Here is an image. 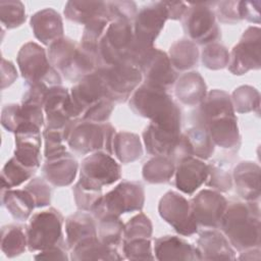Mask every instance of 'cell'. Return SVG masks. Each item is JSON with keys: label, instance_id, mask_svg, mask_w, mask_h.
I'll use <instances>...</instances> for the list:
<instances>
[{"label": "cell", "instance_id": "7402d4cb", "mask_svg": "<svg viewBox=\"0 0 261 261\" xmlns=\"http://www.w3.org/2000/svg\"><path fill=\"white\" fill-rule=\"evenodd\" d=\"M196 247L201 260H232L237 258L226 237L216 228L203 230L197 240Z\"/></svg>", "mask_w": 261, "mask_h": 261}, {"label": "cell", "instance_id": "db71d44e", "mask_svg": "<svg viewBox=\"0 0 261 261\" xmlns=\"http://www.w3.org/2000/svg\"><path fill=\"white\" fill-rule=\"evenodd\" d=\"M260 2L259 1H239V14L241 19L250 22L260 23Z\"/></svg>", "mask_w": 261, "mask_h": 261}, {"label": "cell", "instance_id": "bcb514c9", "mask_svg": "<svg viewBox=\"0 0 261 261\" xmlns=\"http://www.w3.org/2000/svg\"><path fill=\"white\" fill-rule=\"evenodd\" d=\"M73 198L77 209L93 212L102 199V190H93L83 187L79 181L72 188Z\"/></svg>", "mask_w": 261, "mask_h": 261}, {"label": "cell", "instance_id": "ffe728a7", "mask_svg": "<svg viewBox=\"0 0 261 261\" xmlns=\"http://www.w3.org/2000/svg\"><path fill=\"white\" fill-rule=\"evenodd\" d=\"M208 176V164L194 156H187L175 163L174 185L187 195L194 194Z\"/></svg>", "mask_w": 261, "mask_h": 261}, {"label": "cell", "instance_id": "d4e9b609", "mask_svg": "<svg viewBox=\"0 0 261 261\" xmlns=\"http://www.w3.org/2000/svg\"><path fill=\"white\" fill-rule=\"evenodd\" d=\"M34 36L44 45H51L63 37V23L60 14L53 8L42 9L31 17Z\"/></svg>", "mask_w": 261, "mask_h": 261}, {"label": "cell", "instance_id": "e0dca14e", "mask_svg": "<svg viewBox=\"0 0 261 261\" xmlns=\"http://www.w3.org/2000/svg\"><path fill=\"white\" fill-rule=\"evenodd\" d=\"M227 200L215 190L204 189L194 196L191 210L198 223L207 228H218L227 207Z\"/></svg>", "mask_w": 261, "mask_h": 261}, {"label": "cell", "instance_id": "d6a6232c", "mask_svg": "<svg viewBox=\"0 0 261 261\" xmlns=\"http://www.w3.org/2000/svg\"><path fill=\"white\" fill-rule=\"evenodd\" d=\"M112 154L123 164L140 159L143 155V145L140 137L129 132H116L112 143Z\"/></svg>", "mask_w": 261, "mask_h": 261}, {"label": "cell", "instance_id": "30bf717a", "mask_svg": "<svg viewBox=\"0 0 261 261\" xmlns=\"http://www.w3.org/2000/svg\"><path fill=\"white\" fill-rule=\"evenodd\" d=\"M144 203L145 191L143 185L139 181L122 180L102 196L101 201L92 213L95 219L105 214L120 216L124 213L141 211Z\"/></svg>", "mask_w": 261, "mask_h": 261}, {"label": "cell", "instance_id": "f907efd6", "mask_svg": "<svg viewBox=\"0 0 261 261\" xmlns=\"http://www.w3.org/2000/svg\"><path fill=\"white\" fill-rule=\"evenodd\" d=\"M114 102L106 97L96 104L92 105L89 107L82 115L81 118L93 122H98V123H104L107 122L108 118L110 117L113 109H114Z\"/></svg>", "mask_w": 261, "mask_h": 261}, {"label": "cell", "instance_id": "e575fe53", "mask_svg": "<svg viewBox=\"0 0 261 261\" xmlns=\"http://www.w3.org/2000/svg\"><path fill=\"white\" fill-rule=\"evenodd\" d=\"M182 135L186 139L190 156L207 160L214 153L215 145L204 127L196 124L186 129Z\"/></svg>", "mask_w": 261, "mask_h": 261}, {"label": "cell", "instance_id": "9a60e30c", "mask_svg": "<svg viewBox=\"0 0 261 261\" xmlns=\"http://www.w3.org/2000/svg\"><path fill=\"white\" fill-rule=\"evenodd\" d=\"M260 42L259 27H249L244 32L241 40L229 53L228 70L232 74L242 75L260 68Z\"/></svg>", "mask_w": 261, "mask_h": 261}, {"label": "cell", "instance_id": "603a6c76", "mask_svg": "<svg viewBox=\"0 0 261 261\" xmlns=\"http://www.w3.org/2000/svg\"><path fill=\"white\" fill-rule=\"evenodd\" d=\"M70 96L82 115L89 107L108 97L104 84L96 70L75 83L70 90Z\"/></svg>", "mask_w": 261, "mask_h": 261}, {"label": "cell", "instance_id": "277c9868", "mask_svg": "<svg viewBox=\"0 0 261 261\" xmlns=\"http://www.w3.org/2000/svg\"><path fill=\"white\" fill-rule=\"evenodd\" d=\"M168 19L167 9L163 1L149 3L136 14L133 22L134 43L129 52L128 62L137 67L154 48V41Z\"/></svg>", "mask_w": 261, "mask_h": 261}, {"label": "cell", "instance_id": "7dc6e473", "mask_svg": "<svg viewBox=\"0 0 261 261\" xmlns=\"http://www.w3.org/2000/svg\"><path fill=\"white\" fill-rule=\"evenodd\" d=\"M152 230H153V226L150 218L144 213H139L134 217H132L124 224L122 241L132 240L136 238L151 239Z\"/></svg>", "mask_w": 261, "mask_h": 261}, {"label": "cell", "instance_id": "7a4b0ae2", "mask_svg": "<svg viewBox=\"0 0 261 261\" xmlns=\"http://www.w3.org/2000/svg\"><path fill=\"white\" fill-rule=\"evenodd\" d=\"M219 228L232 248L239 252L260 248L261 224L258 201L227 203Z\"/></svg>", "mask_w": 261, "mask_h": 261}, {"label": "cell", "instance_id": "681fc988", "mask_svg": "<svg viewBox=\"0 0 261 261\" xmlns=\"http://www.w3.org/2000/svg\"><path fill=\"white\" fill-rule=\"evenodd\" d=\"M27 123L29 122L23 115L20 104L11 103L2 108L1 124L6 130L14 134L21 125Z\"/></svg>", "mask_w": 261, "mask_h": 261}, {"label": "cell", "instance_id": "cb8c5ba5", "mask_svg": "<svg viewBox=\"0 0 261 261\" xmlns=\"http://www.w3.org/2000/svg\"><path fill=\"white\" fill-rule=\"evenodd\" d=\"M232 184L237 194L245 201L260 198V166L252 161L240 162L232 172Z\"/></svg>", "mask_w": 261, "mask_h": 261}, {"label": "cell", "instance_id": "8d00e7d4", "mask_svg": "<svg viewBox=\"0 0 261 261\" xmlns=\"http://www.w3.org/2000/svg\"><path fill=\"white\" fill-rule=\"evenodd\" d=\"M28 247L27 231L22 226L7 224L1 228V251L8 258L24 253Z\"/></svg>", "mask_w": 261, "mask_h": 261}, {"label": "cell", "instance_id": "83f0119b", "mask_svg": "<svg viewBox=\"0 0 261 261\" xmlns=\"http://www.w3.org/2000/svg\"><path fill=\"white\" fill-rule=\"evenodd\" d=\"M174 95L186 106H198L207 95V86L198 71H190L177 77Z\"/></svg>", "mask_w": 261, "mask_h": 261}, {"label": "cell", "instance_id": "4dcf8cb0", "mask_svg": "<svg viewBox=\"0 0 261 261\" xmlns=\"http://www.w3.org/2000/svg\"><path fill=\"white\" fill-rule=\"evenodd\" d=\"M1 202L10 215L18 221L28 220L36 208L33 197L25 189L1 190Z\"/></svg>", "mask_w": 261, "mask_h": 261}, {"label": "cell", "instance_id": "484cf974", "mask_svg": "<svg viewBox=\"0 0 261 261\" xmlns=\"http://www.w3.org/2000/svg\"><path fill=\"white\" fill-rule=\"evenodd\" d=\"M157 260H201L197 247L175 236H163L154 240Z\"/></svg>", "mask_w": 261, "mask_h": 261}, {"label": "cell", "instance_id": "836d02e7", "mask_svg": "<svg viewBox=\"0 0 261 261\" xmlns=\"http://www.w3.org/2000/svg\"><path fill=\"white\" fill-rule=\"evenodd\" d=\"M167 55L175 71H185L197 65L199 49L191 40L181 39L170 46Z\"/></svg>", "mask_w": 261, "mask_h": 261}, {"label": "cell", "instance_id": "8fae6325", "mask_svg": "<svg viewBox=\"0 0 261 261\" xmlns=\"http://www.w3.org/2000/svg\"><path fill=\"white\" fill-rule=\"evenodd\" d=\"M96 71L104 84L107 96L114 103H123L128 100L143 83L140 68L128 61L100 66Z\"/></svg>", "mask_w": 261, "mask_h": 261}, {"label": "cell", "instance_id": "c3c4849f", "mask_svg": "<svg viewBox=\"0 0 261 261\" xmlns=\"http://www.w3.org/2000/svg\"><path fill=\"white\" fill-rule=\"evenodd\" d=\"M33 197L36 208H43L51 203V188L49 182L42 177H33L24 187Z\"/></svg>", "mask_w": 261, "mask_h": 261}, {"label": "cell", "instance_id": "9c48e42d", "mask_svg": "<svg viewBox=\"0 0 261 261\" xmlns=\"http://www.w3.org/2000/svg\"><path fill=\"white\" fill-rule=\"evenodd\" d=\"M63 221L62 214L53 207L33 214L25 229L29 251H42L58 244H64Z\"/></svg>", "mask_w": 261, "mask_h": 261}, {"label": "cell", "instance_id": "ba28073f", "mask_svg": "<svg viewBox=\"0 0 261 261\" xmlns=\"http://www.w3.org/2000/svg\"><path fill=\"white\" fill-rule=\"evenodd\" d=\"M17 65L25 85L42 83L48 87L60 86L61 76L50 64L46 50L35 42L21 46L16 57Z\"/></svg>", "mask_w": 261, "mask_h": 261}, {"label": "cell", "instance_id": "7c38bea8", "mask_svg": "<svg viewBox=\"0 0 261 261\" xmlns=\"http://www.w3.org/2000/svg\"><path fill=\"white\" fill-rule=\"evenodd\" d=\"M121 177V168L111 154L105 151L93 152L85 157L80 166L79 182L88 189L102 190Z\"/></svg>", "mask_w": 261, "mask_h": 261}, {"label": "cell", "instance_id": "8992f818", "mask_svg": "<svg viewBox=\"0 0 261 261\" xmlns=\"http://www.w3.org/2000/svg\"><path fill=\"white\" fill-rule=\"evenodd\" d=\"M115 133V128L109 122L98 123L80 117L74 119L66 143L69 149L79 155L97 151H105L112 155Z\"/></svg>", "mask_w": 261, "mask_h": 261}, {"label": "cell", "instance_id": "4fadbf2b", "mask_svg": "<svg viewBox=\"0 0 261 261\" xmlns=\"http://www.w3.org/2000/svg\"><path fill=\"white\" fill-rule=\"evenodd\" d=\"M181 20L185 33L195 44L208 45L220 39V30L214 10L208 3L188 5Z\"/></svg>", "mask_w": 261, "mask_h": 261}, {"label": "cell", "instance_id": "f546056e", "mask_svg": "<svg viewBox=\"0 0 261 261\" xmlns=\"http://www.w3.org/2000/svg\"><path fill=\"white\" fill-rule=\"evenodd\" d=\"M98 237L97 223L94 216L86 211L75 212L65 220V244L67 250H71L80 242Z\"/></svg>", "mask_w": 261, "mask_h": 261}, {"label": "cell", "instance_id": "5b68a950", "mask_svg": "<svg viewBox=\"0 0 261 261\" xmlns=\"http://www.w3.org/2000/svg\"><path fill=\"white\" fill-rule=\"evenodd\" d=\"M47 55L50 64L72 83H77L98 68L96 57L66 37L49 45Z\"/></svg>", "mask_w": 261, "mask_h": 261}, {"label": "cell", "instance_id": "6da1fadb", "mask_svg": "<svg viewBox=\"0 0 261 261\" xmlns=\"http://www.w3.org/2000/svg\"><path fill=\"white\" fill-rule=\"evenodd\" d=\"M197 125L204 127L215 146L233 149L240 143L238 118L228 93L211 90L195 112Z\"/></svg>", "mask_w": 261, "mask_h": 261}, {"label": "cell", "instance_id": "ac0fdd59", "mask_svg": "<svg viewBox=\"0 0 261 261\" xmlns=\"http://www.w3.org/2000/svg\"><path fill=\"white\" fill-rule=\"evenodd\" d=\"M139 68L144 84L163 90H167L177 80V72L172 67L168 55L155 47L143 60Z\"/></svg>", "mask_w": 261, "mask_h": 261}, {"label": "cell", "instance_id": "3957f363", "mask_svg": "<svg viewBox=\"0 0 261 261\" xmlns=\"http://www.w3.org/2000/svg\"><path fill=\"white\" fill-rule=\"evenodd\" d=\"M129 108L161 127L180 130L181 113L166 90L142 83L129 97Z\"/></svg>", "mask_w": 261, "mask_h": 261}, {"label": "cell", "instance_id": "9f6ffc18", "mask_svg": "<svg viewBox=\"0 0 261 261\" xmlns=\"http://www.w3.org/2000/svg\"><path fill=\"white\" fill-rule=\"evenodd\" d=\"M17 79V71L11 61L2 58L1 64V89H5L12 85Z\"/></svg>", "mask_w": 261, "mask_h": 261}, {"label": "cell", "instance_id": "d6986e66", "mask_svg": "<svg viewBox=\"0 0 261 261\" xmlns=\"http://www.w3.org/2000/svg\"><path fill=\"white\" fill-rule=\"evenodd\" d=\"M41 127L33 123L21 125L14 133V157L27 167L37 170L41 165Z\"/></svg>", "mask_w": 261, "mask_h": 261}, {"label": "cell", "instance_id": "680465c9", "mask_svg": "<svg viewBox=\"0 0 261 261\" xmlns=\"http://www.w3.org/2000/svg\"><path fill=\"white\" fill-rule=\"evenodd\" d=\"M240 253L241 255L239 259L241 260H259L260 259V248H253Z\"/></svg>", "mask_w": 261, "mask_h": 261}, {"label": "cell", "instance_id": "2e32d148", "mask_svg": "<svg viewBox=\"0 0 261 261\" xmlns=\"http://www.w3.org/2000/svg\"><path fill=\"white\" fill-rule=\"evenodd\" d=\"M44 114L45 126L51 128H65L71 120L82 117L81 111L71 99L70 92L61 85L48 89Z\"/></svg>", "mask_w": 261, "mask_h": 261}, {"label": "cell", "instance_id": "44dd1931", "mask_svg": "<svg viewBox=\"0 0 261 261\" xmlns=\"http://www.w3.org/2000/svg\"><path fill=\"white\" fill-rule=\"evenodd\" d=\"M77 169L76 160L67 150L45 158L42 166L44 178L57 188L71 185L76 176Z\"/></svg>", "mask_w": 261, "mask_h": 261}, {"label": "cell", "instance_id": "1f68e13d", "mask_svg": "<svg viewBox=\"0 0 261 261\" xmlns=\"http://www.w3.org/2000/svg\"><path fill=\"white\" fill-rule=\"evenodd\" d=\"M63 13L68 20L86 25L98 17L108 16V9L104 1L73 0L66 2Z\"/></svg>", "mask_w": 261, "mask_h": 261}, {"label": "cell", "instance_id": "f1b7e54d", "mask_svg": "<svg viewBox=\"0 0 261 261\" xmlns=\"http://www.w3.org/2000/svg\"><path fill=\"white\" fill-rule=\"evenodd\" d=\"M70 260L73 261H115L121 260L124 256L120 255L116 247L108 246L101 242L98 237H93L80 242L70 250Z\"/></svg>", "mask_w": 261, "mask_h": 261}, {"label": "cell", "instance_id": "f5cc1de1", "mask_svg": "<svg viewBox=\"0 0 261 261\" xmlns=\"http://www.w3.org/2000/svg\"><path fill=\"white\" fill-rule=\"evenodd\" d=\"M215 4L214 13L220 22L234 24L242 20L239 14V1H220Z\"/></svg>", "mask_w": 261, "mask_h": 261}, {"label": "cell", "instance_id": "ab89813d", "mask_svg": "<svg viewBox=\"0 0 261 261\" xmlns=\"http://www.w3.org/2000/svg\"><path fill=\"white\" fill-rule=\"evenodd\" d=\"M109 22L110 19L108 16H102L87 23L84 29L80 46L85 51L96 57L99 42L104 35Z\"/></svg>", "mask_w": 261, "mask_h": 261}, {"label": "cell", "instance_id": "b9f144b4", "mask_svg": "<svg viewBox=\"0 0 261 261\" xmlns=\"http://www.w3.org/2000/svg\"><path fill=\"white\" fill-rule=\"evenodd\" d=\"M205 184L217 192H228L233 185L229 167L222 161H211L208 164V176Z\"/></svg>", "mask_w": 261, "mask_h": 261}, {"label": "cell", "instance_id": "f35d334b", "mask_svg": "<svg viewBox=\"0 0 261 261\" xmlns=\"http://www.w3.org/2000/svg\"><path fill=\"white\" fill-rule=\"evenodd\" d=\"M36 170L31 169L20 163L12 156L3 166L1 171V190H9L16 188L29 180Z\"/></svg>", "mask_w": 261, "mask_h": 261}, {"label": "cell", "instance_id": "74e56055", "mask_svg": "<svg viewBox=\"0 0 261 261\" xmlns=\"http://www.w3.org/2000/svg\"><path fill=\"white\" fill-rule=\"evenodd\" d=\"M97 234L101 242L108 246L116 247L122 242L124 223L119 216L105 214L96 218Z\"/></svg>", "mask_w": 261, "mask_h": 261}, {"label": "cell", "instance_id": "d590c367", "mask_svg": "<svg viewBox=\"0 0 261 261\" xmlns=\"http://www.w3.org/2000/svg\"><path fill=\"white\" fill-rule=\"evenodd\" d=\"M175 162L169 156H154L143 166L142 175L149 184H164L174 175Z\"/></svg>", "mask_w": 261, "mask_h": 261}, {"label": "cell", "instance_id": "11a10c76", "mask_svg": "<svg viewBox=\"0 0 261 261\" xmlns=\"http://www.w3.org/2000/svg\"><path fill=\"white\" fill-rule=\"evenodd\" d=\"M66 244H58L52 246L50 248L39 251L34 258L36 260H59V261H67L70 259L66 252Z\"/></svg>", "mask_w": 261, "mask_h": 261}, {"label": "cell", "instance_id": "4316f807", "mask_svg": "<svg viewBox=\"0 0 261 261\" xmlns=\"http://www.w3.org/2000/svg\"><path fill=\"white\" fill-rule=\"evenodd\" d=\"M180 135V130L161 127L150 122L143 132V142L148 154L153 156H170Z\"/></svg>", "mask_w": 261, "mask_h": 261}, {"label": "cell", "instance_id": "ee69618b", "mask_svg": "<svg viewBox=\"0 0 261 261\" xmlns=\"http://www.w3.org/2000/svg\"><path fill=\"white\" fill-rule=\"evenodd\" d=\"M203 65L211 70H218L226 67L229 61L228 50L219 43L205 45L201 53Z\"/></svg>", "mask_w": 261, "mask_h": 261}, {"label": "cell", "instance_id": "6f0895ef", "mask_svg": "<svg viewBox=\"0 0 261 261\" xmlns=\"http://www.w3.org/2000/svg\"><path fill=\"white\" fill-rule=\"evenodd\" d=\"M164 5L167 9V14H168V19H181L188 5L185 2L181 1H163Z\"/></svg>", "mask_w": 261, "mask_h": 261}, {"label": "cell", "instance_id": "7bdbcfd3", "mask_svg": "<svg viewBox=\"0 0 261 261\" xmlns=\"http://www.w3.org/2000/svg\"><path fill=\"white\" fill-rule=\"evenodd\" d=\"M0 20L4 28L11 30L25 21L24 5L20 1L8 0L0 2Z\"/></svg>", "mask_w": 261, "mask_h": 261}, {"label": "cell", "instance_id": "52a82bcc", "mask_svg": "<svg viewBox=\"0 0 261 261\" xmlns=\"http://www.w3.org/2000/svg\"><path fill=\"white\" fill-rule=\"evenodd\" d=\"M133 43V22L123 19L110 20L98 45V67L127 61Z\"/></svg>", "mask_w": 261, "mask_h": 261}, {"label": "cell", "instance_id": "816d5d0a", "mask_svg": "<svg viewBox=\"0 0 261 261\" xmlns=\"http://www.w3.org/2000/svg\"><path fill=\"white\" fill-rule=\"evenodd\" d=\"M107 3L108 16L110 20L123 19L134 22L138 8L133 1H109Z\"/></svg>", "mask_w": 261, "mask_h": 261}, {"label": "cell", "instance_id": "5bb4252c", "mask_svg": "<svg viewBox=\"0 0 261 261\" xmlns=\"http://www.w3.org/2000/svg\"><path fill=\"white\" fill-rule=\"evenodd\" d=\"M158 212L160 217L181 236L188 237L198 231L190 201L177 192L169 191L161 197Z\"/></svg>", "mask_w": 261, "mask_h": 261}, {"label": "cell", "instance_id": "60d3db41", "mask_svg": "<svg viewBox=\"0 0 261 261\" xmlns=\"http://www.w3.org/2000/svg\"><path fill=\"white\" fill-rule=\"evenodd\" d=\"M231 103L234 112L248 113L256 111L258 113L260 107L259 92L251 86H241L231 94Z\"/></svg>", "mask_w": 261, "mask_h": 261}, {"label": "cell", "instance_id": "f6af8a7d", "mask_svg": "<svg viewBox=\"0 0 261 261\" xmlns=\"http://www.w3.org/2000/svg\"><path fill=\"white\" fill-rule=\"evenodd\" d=\"M122 253L128 260H153L151 241L148 238H136L122 241Z\"/></svg>", "mask_w": 261, "mask_h": 261}]
</instances>
